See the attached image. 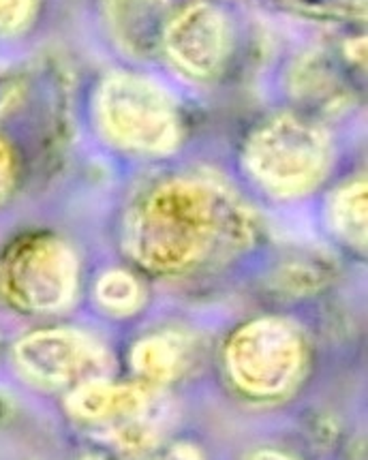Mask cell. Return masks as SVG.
<instances>
[{
	"instance_id": "1",
	"label": "cell",
	"mask_w": 368,
	"mask_h": 460,
	"mask_svg": "<svg viewBox=\"0 0 368 460\" xmlns=\"http://www.w3.org/2000/svg\"><path fill=\"white\" fill-rule=\"evenodd\" d=\"M253 235L249 215L232 195L199 178H170L131 208L125 244L139 266L178 274L233 251Z\"/></svg>"
},
{
	"instance_id": "2",
	"label": "cell",
	"mask_w": 368,
	"mask_h": 460,
	"mask_svg": "<svg viewBox=\"0 0 368 460\" xmlns=\"http://www.w3.org/2000/svg\"><path fill=\"white\" fill-rule=\"evenodd\" d=\"M94 122L105 142L131 155H170L182 137L174 97L159 82L131 71L103 77L94 93Z\"/></svg>"
},
{
	"instance_id": "3",
	"label": "cell",
	"mask_w": 368,
	"mask_h": 460,
	"mask_svg": "<svg viewBox=\"0 0 368 460\" xmlns=\"http://www.w3.org/2000/svg\"><path fill=\"white\" fill-rule=\"evenodd\" d=\"M244 167L253 182L281 199L302 198L321 184L332 163V144L306 116L278 114L250 131Z\"/></svg>"
},
{
	"instance_id": "4",
	"label": "cell",
	"mask_w": 368,
	"mask_h": 460,
	"mask_svg": "<svg viewBox=\"0 0 368 460\" xmlns=\"http://www.w3.org/2000/svg\"><path fill=\"white\" fill-rule=\"evenodd\" d=\"M80 263L65 240L31 234L15 240L0 261V289L28 313H54L74 300Z\"/></svg>"
},
{
	"instance_id": "5",
	"label": "cell",
	"mask_w": 368,
	"mask_h": 460,
	"mask_svg": "<svg viewBox=\"0 0 368 460\" xmlns=\"http://www.w3.org/2000/svg\"><path fill=\"white\" fill-rule=\"evenodd\" d=\"M302 339L294 325L275 317L247 323L227 345V367L233 381L255 396L285 392L302 368Z\"/></svg>"
},
{
	"instance_id": "6",
	"label": "cell",
	"mask_w": 368,
	"mask_h": 460,
	"mask_svg": "<svg viewBox=\"0 0 368 460\" xmlns=\"http://www.w3.org/2000/svg\"><path fill=\"white\" fill-rule=\"evenodd\" d=\"M170 63L193 80H215L230 63L232 28L219 9L193 4L165 28Z\"/></svg>"
},
{
	"instance_id": "7",
	"label": "cell",
	"mask_w": 368,
	"mask_h": 460,
	"mask_svg": "<svg viewBox=\"0 0 368 460\" xmlns=\"http://www.w3.org/2000/svg\"><path fill=\"white\" fill-rule=\"evenodd\" d=\"M15 362L37 384L66 385L101 367V351L86 334L54 328L24 336L15 345Z\"/></svg>"
},
{
	"instance_id": "8",
	"label": "cell",
	"mask_w": 368,
	"mask_h": 460,
	"mask_svg": "<svg viewBox=\"0 0 368 460\" xmlns=\"http://www.w3.org/2000/svg\"><path fill=\"white\" fill-rule=\"evenodd\" d=\"M150 402V388L144 385H111L105 381H83L69 398V407L83 418L137 413Z\"/></svg>"
},
{
	"instance_id": "9",
	"label": "cell",
	"mask_w": 368,
	"mask_h": 460,
	"mask_svg": "<svg viewBox=\"0 0 368 460\" xmlns=\"http://www.w3.org/2000/svg\"><path fill=\"white\" fill-rule=\"evenodd\" d=\"M328 221L332 232L345 244L366 246V181H351L332 195L328 206Z\"/></svg>"
},
{
	"instance_id": "10",
	"label": "cell",
	"mask_w": 368,
	"mask_h": 460,
	"mask_svg": "<svg viewBox=\"0 0 368 460\" xmlns=\"http://www.w3.org/2000/svg\"><path fill=\"white\" fill-rule=\"evenodd\" d=\"M182 345L171 334L150 336L133 349V367L144 379L165 381L180 370Z\"/></svg>"
},
{
	"instance_id": "11",
	"label": "cell",
	"mask_w": 368,
	"mask_h": 460,
	"mask_svg": "<svg viewBox=\"0 0 368 460\" xmlns=\"http://www.w3.org/2000/svg\"><path fill=\"white\" fill-rule=\"evenodd\" d=\"M97 302L105 311L114 315H129L136 313L144 300V291L136 277L125 270H110L101 274L94 288Z\"/></svg>"
},
{
	"instance_id": "12",
	"label": "cell",
	"mask_w": 368,
	"mask_h": 460,
	"mask_svg": "<svg viewBox=\"0 0 368 460\" xmlns=\"http://www.w3.org/2000/svg\"><path fill=\"white\" fill-rule=\"evenodd\" d=\"M31 0H0V32H15L26 24Z\"/></svg>"
},
{
	"instance_id": "13",
	"label": "cell",
	"mask_w": 368,
	"mask_h": 460,
	"mask_svg": "<svg viewBox=\"0 0 368 460\" xmlns=\"http://www.w3.org/2000/svg\"><path fill=\"white\" fill-rule=\"evenodd\" d=\"M11 181H13V159H11L7 144L0 139V199L7 195Z\"/></svg>"
}]
</instances>
